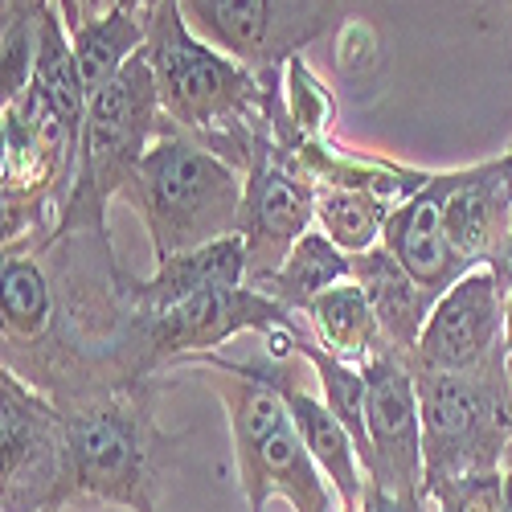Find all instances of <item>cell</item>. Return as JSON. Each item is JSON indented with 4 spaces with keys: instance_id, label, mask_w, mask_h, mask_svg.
<instances>
[{
    "instance_id": "obj_31",
    "label": "cell",
    "mask_w": 512,
    "mask_h": 512,
    "mask_svg": "<svg viewBox=\"0 0 512 512\" xmlns=\"http://www.w3.org/2000/svg\"><path fill=\"white\" fill-rule=\"evenodd\" d=\"M46 512H62V508H46Z\"/></svg>"
},
{
    "instance_id": "obj_4",
    "label": "cell",
    "mask_w": 512,
    "mask_h": 512,
    "mask_svg": "<svg viewBox=\"0 0 512 512\" xmlns=\"http://www.w3.org/2000/svg\"><path fill=\"white\" fill-rule=\"evenodd\" d=\"M164 107L156 91V74L144 54L127 62L99 95H91L87 123L78 136V164H74V185L62 205V222L46 238H70V234H95L107 238V205L123 197L132 185L140 160L156 144L164 127Z\"/></svg>"
},
{
    "instance_id": "obj_5",
    "label": "cell",
    "mask_w": 512,
    "mask_h": 512,
    "mask_svg": "<svg viewBox=\"0 0 512 512\" xmlns=\"http://www.w3.org/2000/svg\"><path fill=\"white\" fill-rule=\"evenodd\" d=\"M209 386L222 398L234 439L238 488L246 496V512H267L275 496H283L295 512H340V500L320 472V463L304 447L283 398L263 381L234 377L209 369Z\"/></svg>"
},
{
    "instance_id": "obj_11",
    "label": "cell",
    "mask_w": 512,
    "mask_h": 512,
    "mask_svg": "<svg viewBox=\"0 0 512 512\" xmlns=\"http://www.w3.org/2000/svg\"><path fill=\"white\" fill-rule=\"evenodd\" d=\"M246 193H242V222L238 238L246 246V283L263 287L291 254L312 222H316V185L279 156L275 140H267L246 168Z\"/></svg>"
},
{
    "instance_id": "obj_15",
    "label": "cell",
    "mask_w": 512,
    "mask_h": 512,
    "mask_svg": "<svg viewBox=\"0 0 512 512\" xmlns=\"http://www.w3.org/2000/svg\"><path fill=\"white\" fill-rule=\"evenodd\" d=\"M209 287H246V246L238 234L177 254L152 279H123V304L127 312H156Z\"/></svg>"
},
{
    "instance_id": "obj_14",
    "label": "cell",
    "mask_w": 512,
    "mask_h": 512,
    "mask_svg": "<svg viewBox=\"0 0 512 512\" xmlns=\"http://www.w3.org/2000/svg\"><path fill=\"white\" fill-rule=\"evenodd\" d=\"M381 246H386L398 259V267L422 291H431L435 300L443 291H451L467 271H476L447 238L443 205H439V173H431V181L390 213L386 234H381Z\"/></svg>"
},
{
    "instance_id": "obj_27",
    "label": "cell",
    "mask_w": 512,
    "mask_h": 512,
    "mask_svg": "<svg viewBox=\"0 0 512 512\" xmlns=\"http://www.w3.org/2000/svg\"><path fill=\"white\" fill-rule=\"evenodd\" d=\"M58 9H62V21H66V29L74 33V29H82L91 21V13H87V0H58Z\"/></svg>"
},
{
    "instance_id": "obj_12",
    "label": "cell",
    "mask_w": 512,
    "mask_h": 512,
    "mask_svg": "<svg viewBox=\"0 0 512 512\" xmlns=\"http://www.w3.org/2000/svg\"><path fill=\"white\" fill-rule=\"evenodd\" d=\"M369 398H365V426H369V484H381L398 496H426V463H422V406L418 386L406 357L373 353L365 365Z\"/></svg>"
},
{
    "instance_id": "obj_6",
    "label": "cell",
    "mask_w": 512,
    "mask_h": 512,
    "mask_svg": "<svg viewBox=\"0 0 512 512\" xmlns=\"http://www.w3.org/2000/svg\"><path fill=\"white\" fill-rule=\"evenodd\" d=\"M410 373L422 406L426 492L463 476L500 472L512 443V373Z\"/></svg>"
},
{
    "instance_id": "obj_7",
    "label": "cell",
    "mask_w": 512,
    "mask_h": 512,
    "mask_svg": "<svg viewBox=\"0 0 512 512\" xmlns=\"http://www.w3.org/2000/svg\"><path fill=\"white\" fill-rule=\"evenodd\" d=\"M78 500L66 414L13 369L0 373V512H46Z\"/></svg>"
},
{
    "instance_id": "obj_26",
    "label": "cell",
    "mask_w": 512,
    "mask_h": 512,
    "mask_svg": "<svg viewBox=\"0 0 512 512\" xmlns=\"http://www.w3.org/2000/svg\"><path fill=\"white\" fill-rule=\"evenodd\" d=\"M488 267L496 271L500 287L508 291V287H512V213H508V226H504V238L496 242V254H492V259H488Z\"/></svg>"
},
{
    "instance_id": "obj_19",
    "label": "cell",
    "mask_w": 512,
    "mask_h": 512,
    "mask_svg": "<svg viewBox=\"0 0 512 512\" xmlns=\"http://www.w3.org/2000/svg\"><path fill=\"white\" fill-rule=\"evenodd\" d=\"M70 41H74V54H78L82 82H87V95H99L107 82L144 50L148 21L111 5L107 13H95L82 29H74Z\"/></svg>"
},
{
    "instance_id": "obj_25",
    "label": "cell",
    "mask_w": 512,
    "mask_h": 512,
    "mask_svg": "<svg viewBox=\"0 0 512 512\" xmlns=\"http://www.w3.org/2000/svg\"><path fill=\"white\" fill-rule=\"evenodd\" d=\"M361 512H426V496H398L381 484H365V504Z\"/></svg>"
},
{
    "instance_id": "obj_17",
    "label": "cell",
    "mask_w": 512,
    "mask_h": 512,
    "mask_svg": "<svg viewBox=\"0 0 512 512\" xmlns=\"http://www.w3.org/2000/svg\"><path fill=\"white\" fill-rule=\"evenodd\" d=\"M316 340L340 361L349 365H365L373 353H386V340H381V324L373 316V304L357 279H345L328 287L324 295L304 308Z\"/></svg>"
},
{
    "instance_id": "obj_22",
    "label": "cell",
    "mask_w": 512,
    "mask_h": 512,
    "mask_svg": "<svg viewBox=\"0 0 512 512\" xmlns=\"http://www.w3.org/2000/svg\"><path fill=\"white\" fill-rule=\"evenodd\" d=\"M390 213H394V205L377 193L316 185V222L345 254H365V250L381 246Z\"/></svg>"
},
{
    "instance_id": "obj_18",
    "label": "cell",
    "mask_w": 512,
    "mask_h": 512,
    "mask_svg": "<svg viewBox=\"0 0 512 512\" xmlns=\"http://www.w3.org/2000/svg\"><path fill=\"white\" fill-rule=\"evenodd\" d=\"M345 279H353V254L340 250L324 230H308L259 291H267L287 312H304L316 295Z\"/></svg>"
},
{
    "instance_id": "obj_29",
    "label": "cell",
    "mask_w": 512,
    "mask_h": 512,
    "mask_svg": "<svg viewBox=\"0 0 512 512\" xmlns=\"http://www.w3.org/2000/svg\"><path fill=\"white\" fill-rule=\"evenodd\" d=\"M504 349H508V365H512V287L504 291Z\"/></svg>"
},
{
    "instance_id": "obj_20",
    "label": "cell",
    "mask_w": 512,
    "mask_h": 512,
    "mask_svg": "<svg viewBox=\"0 0 512 512\" xmlns=\"http://www.w3.org/2000/svg\"><path fill=\"white\" fill-rule=\"evenodd\" d=\"M54 324L50 275L25 250L5 254V357L37 345Z\"/></svg>"
},
{
    "instance_id": "obj_16",
    "label": "cell",
    "mask_w": 512,
    "mask_h": 512,
    "mask_svg": "<svg viewBox=\"0 0 512 512\" xmlns=\"http://www.w3.org/2000/svg\"><path fill=\"white\" fill-rule=\"evenodd\" d=\"M353 279L365 287L373 316L381 324V340L398 357H410L418 349V336L435 312V295L422 291L386 246H373L365 254H353Z\"/></svg>"
},
{
    "instance_id": "obj_24",
    "label": "cell",
    "mask_w": 512,
    "mask_h": 512,
    "mask_svg": "<svg viewBox=\"0 0 512 512\" xmlns=\"http://www.w3.org/2000/svg\"><path fill=\"white\" fill-rule=\"evenodd\" d=\"M426 504L435 512H504V467L500 472H480V476L439 484L426 492Z\"/></svg>"
},
{
    "instance_id": "obj_28",
    "label": "cell",
    "mask_w": 512,
    "mask_h": 512,
    "mask_svg": "<svg viewBox=\"0 0 512 512\" xmlns=\"http://www.w3.org/2000/svg\"><path fill=\"white\" fill-rule=\"evenodd\" d=\"M164 5V0H115V9H123V13H136V17H152L156 9Z\"/></svg>"
},
{
    "instance_id": "obj_23",
    "label": "cell",
    "mask_w": 512,
    "mask_h": 512,
    "mask_svg": "<svg viewBox=\"0 0 512 512\" xmlns=\"http://www.w3.org/2000/svg\"><path fill=\"white\" fill-rule=\"evenodd\" d=\"M41 13H46V0H5V37H0V99L5 107L17 103L33 82Z\"/></svg>"
},
{
    "instance_id": "obj_10",
    "label": "cell",
    "mask_w": 512,
    "mask_h": 512,
    "mask_svg": "<svg viewBox=\"0 0 512 512\" xmlns=\"http://www.w3.org/2000/svg\"><path fill=\"white\" fill-rule=\"evenodd\" d=\"M406 365L472 377L512 373L504 349V287L492 267L467 271L451 291L439 295Z\"/></svg>"
},
{
    "instance_id": "obj_9",
    "label": "cell",
    "mask_w": 512,
    "mask_h": 512,
    "mask_svg": "<svg viewBox=\"0 0 512 512\" xmlns=\"http://www.w3.org/2000/svg\"><path fill=\"white\" fill-rule=\"evenodd\" d=\"M189 29L254 74H279L328 29L336 0H181Z\"/></svg>"
},
{
    "instance_id": "obj_3",
    "label": "cell",
    "mask_w": 512,
    "mask_h": 512,
    "mask_svg": "<svg viewBox=\"0 0 512 512\" xmlns=\"http://www.w3.org/2000/svg\"><path fill=\"white\" fill-rule=\"evenodd\" d=\"M242 193L246 177H238V168L168 119L123 189V201L140 209L160 267L185 250L238 234Z\"/></svg>"
},
{
    "instance_id": "obj_21",
    "label": "cell",
    "mask_w": 512,
    "mask_h": 512,
    "mask_svg": "<svg viewBox=\"0 0 512 512\" xmlns=\"http://www.w3.org/2000/svg\"><path fill=\"white\" fill-rule=\"evenodd\" d=\"M295 349H300V357L312 365L316 381H320V398L328 402V410L340 418V426L349 431V439L357 443V455L361 463L369 467V426H365V398H369V381H365V369L361 365H349L332 357L316 336H308L304 328L295 332Z\"/></svg>"
},
{
    "instance_id": "obj_1",
    "label": "cell",
    "mask_w": 512,
    "mask_h": 512,
    "mask_svg": "<svg viewBox=\"0 0 512 512\" xmlns=\"http://www.w3.org/2000/svg\"><path fill=\"white\" fill-rule=\"evenodd\" d=\"M140 54L152 62L164 119L246 173L271 140L267 127H259V119H267V87H259V74L201 41L181 13V0H164L148 17Z\"/></svg>"
},
{
    "instance_id": "obj_30",
    "label": "cell",
    "mask_w": 512,
    "mask_h": 512,
    "mask_svg": "<svg viewBox=\"0 0 512 512\" xmlns=\"http://www.w3.org/2000/svg\"><path fill=\"white\" fill-rule=\"evenodd\" d=\"M504 164H508V173H512V152H504Z\"/></svg>"
},
{
    "instance_id": "obj_2",
    "label": "cell",
    "mask_w": 512,
    "mask_h": 512,
    "mask_svg": "<svg viewBox=\"0 0 512 512\" xmlns=\"http://www.w3.org/2000/svg\"><path fill=\"white\" fill-rule=\"evenodd\" d=\"M152 377L111 381L58 398L70 435V463L78 500L127 512H156L164 455L173 451L152 414Z\"/></svg>"
},
{
    "instance_id": "obj_8",
    "label": "cell",
    "mask_w": 512,
    "mask_h": 512,
    "mask_svg": "<svg viewBox=\"0 0 512 512\" xmlns=\"http://www.w3.org/2000/svg\"><path fill=\"white\" fill-rule=\"evenodd\" d=\"M295 328V316L259 287H209L156 312H127L136 369L148 377L152 369H177L189 357L213 353L238 332H283Z\"/></svg>"
},
{
    "instance_id": "obj_13",
    "label": "cell",
    "mask_w": 512,
    "mask_h": 512,
    "mask_svg": "<svg viewBox=\"0 0 512 512\" xmlns=\"http://www.w3.org/2000/svg\"><path fill=\"white\" fill-rule=\"evenodd\" d=\"M439 205L451 246L472 267H488L512 213V173L504 156L439 173Z\"/></svg>"
}]
</instances>
